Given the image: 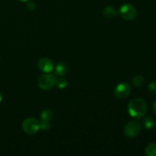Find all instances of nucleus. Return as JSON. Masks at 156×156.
Here are the masks:
<instances>
[{"label": "nucleus", "instance_id": "2eb2a0df", "mask_svg": "<svg viewBox=\"0 0 156 156\" xmlns=\"http://www.w3.org/2000/svg\"><path fill=\"white\" fill-rule=\"evenodd\" d=\"M148 89L150 91L152 94H156V82H152L149 84L148 85Z\"/></svg>", "mask_w": 156, "mask_h": 156}, {"label": "nucleus", "instance_id": "1a4fd4ad", "mask_svg": "<svg viewBox=\"0 0 156 156\" xmlns=\"http://www.w3.org/2000/svg\"><path fill=\"white\" fill-rule=\"evenodd\" d=\"M67 71H68V67L64 62H59L55 67L56 74L59 76H64L67 73Z\"/></svg>", "mask_w": 156, "mask_h": 156}, {"label": "nucleus", "instance_id": "f3484780", "mask_svg": "<svg viewBox=\"0 0 156 156\" xmlns=\"http://www.w3.org/2000/svg\"><path fill=\"white\" fill-rule=\"evenodd\" d=\"M35 8H36V5L33 2H27V9H28L29 11H33L34 10Z\"/></svg>", "mask_w": 156, "mask_h": 156}, {"label": "nucleus", "instance_id": "a211bd4d", "mask_svg": "<svg viewBox=\"0 0 156 156\" xmlns=\"http://www.w3.org/2000/svg\"><path fill=\"white\" fill-rule=\"evenodd\" d=\"M152 111H153L154 114L156 116V101H155V103L153 104V108H152Z\"/></svg>", "mask_w": 156, "mask_h": 156}, {"label": "nucleus", "instance_id": "0eeeda50", "mask_svg": "<svg viewBox=\"0 0 156 156\" xmlns=\"http://www.w3.org/2000/svg\"><path fill=\"white\" fill-rule=\"evenodd\" d=\"M37 66L40 70L45 73H51L54 69V64L51 59L48 58H41L37 62Z\"/></svg>", "mask_w": 156, "mask_h": 156}, {"label": "nucleus", "instance_id": "9b49d317", "mask_svg": "<svg viewBox=\"0 0 156 156\" xmlns=\"http://www.w3.org/2000/svg\"><path fill=\"white\" fill-rule=\"evenodd\" d=\"M143 124L146 129H152L153 128H155L156 123L152 117H146L143 120Z\"/></svg>", "mask_w": 156, "mask_h": 156}, {"label": "nucleus", "instance_id": "dca6fc26", "mask_svg": "<svg viewBox=\"0 0 156 156\" xmlns=\"http://www.w3.org/2000/svg\"><path fill=\"white\" fill-rule=\"evenodd\" d=\"M50 127H51V124L50 123V122H41V129H42L43 130H49V129H50Z\"/></svg>", "mask_w": 156, "mask_h": 156}, {"label": "nucleus", "instance_id": "f03ea898", "mask_svg": "<svg viewBox=\"0 0 156 156\" xmlns=\"http://www.w3.org/2000/svg\"><path fill=\"white\" fill-rule=\"evenodd\" d=\"M56 77L55 75L50 73H45L38 79V86L44 91L50 90L56 85Z\"/></svg>", "mask_w": 156, "mask_h": 156}, {"label": "nucleus", "instance_id": "423d86ee", "mask_svg": "<svg viewBox=\"0 0 156 156\" xmlns=\"http://www.w3.org/2000/svg\"><path fill=\"white\" fill-rule=\"evenodd\" d=\"M131 92L130 85L126 82H121L116 86L114 93L116 98L119 99H124L129 95Z\"/></svg>", "mask_w": 156, "mask_h": 156}, {"label": "nucleus", "instance_id": "f8f14e48", "mask_svg": "<svg viewBox=\"0 0 156 156\" xmlns=\"http://www.w3.org/2000/svg\"><path fill=\"white\" fill-rule=\"evenodd\" d=\"M145 153L147 156H156V143H150L146 146Z\"/></svg>", "mask_w": 156, "mask_h": 156}, {"label": "nucleus", "instance_id": "412c9836", "mask_svg": "<svg viewBox=\"0 0 156 156\" xmlns=\"http://www.w3.org/2000/svg\"><path fill=\"white\" fill-rule=\"evenodd\" d=\"M0 61H1V58H0Z\"/></svg>", "mask_w": 156, "mask_h": 156}, {"label": "nucleus", "instance_id": "9d476101", "mask_svg": "<svg viewBox=\"0 0 156 156\" xmlns=\"http://www.w3.org/2000/svg\"><path fill=\"white\" fill-rule=\"evenodd\" d=\"M53 113L51 110L46 109L43 111L41 114V121L50 122V120L53 119Z\"/></svg>", "mask_w": 156, "mask_h": 156}, {"label": "nucleus", "instance_id": "aec40b11", "mask_svg": "<svg viewBox=\"0 0 156 156\" xmlns=\"http://www.w3.org/2000/svg\"><path fill=\"white\" fill-rule=\"evenodd\" d=\"M2 94L0 93V103L2 102Z\"/></svg>", "mask_w": 156, "mask_h": 156}, {"label": "nucleus", "instance_id": "6ab92c4d", "mask_svg": "<svg viewBox=\"0 0 156 156\" xmlns=\"http://www.w3.org/2000/svg\"><path fill=\"white\" fill-rule=\"evenodd\" d=\"M18 1L22 2H28L29 0H18Z\"/></svg>", "mask_w": 156, "mask_h": 156}, {"label": "nucleus", "instance_id": "ddd939ff", "mask_svg": "<svg viewBox=\"0 0 156 156\" xmlns=\"http://www.w3.org/2000/svg\"><path fill=\"white\" fill-rule=\"evenodd\" d=\"M133 85L136 87H141L144 85L145 79L142 76H135L133 77L132 80Z\"/></svg>", "mask_w": 156, "mask_h": 156}, {"label": "nucleus", "instance_id": "4468645a", "mask_svg": "<svg viewBox=\"0 0 156 156\" xmlns=\"http://www.w3.org/2000/svg\"><path fill=\"white\" fill-rule=\"evenodd\" d=\"M56 85L59 89H64L68 85V82H67V80L65 78H62V76H60L59 79H56Z\"/></svg>", "mask_w": 156, "mask_h": 156}, {"label": "nucleus", "instance_id": "f257e3e1", "mask_svg": "<svg viewBox=\"0 0 156 156\" xmlns=\"http://www.w3.org/2000/svg\"><path fill=\"white\" fill-rule=\"evenodd\" d=\"M147 104L143 99L137 98L129 101L128 105V113L134 118H142L147 112Z\"/></svg>", "mask_w": 156, "mask_h": 156}, {"label": "nucleus", "instance_id": "39448f33", "mask_svg": "<svg viewBox=\"0 0 156 156\" xmlns=\"http://www.w3.org/2000/svg\"><path fill=\"white\" fill-rule=\"evenodd\" d=\"M142 129V126L136 120L129 121L124 127V134L129 138L136 137L140 133Z\"/></svg>", "mask_w": 156, "mask_h": 156}, {"label": "nucleus", "instance_id": "7ed1b4c3", "mask_svg": "<svg viewBox=\"0 0 156 156\" xmlns=\"http://www.w3.org/2000/svg\"><path fill=\"white\" fill-rule=\"evenodd\" d=\"M22 129L27 134L33 135L41 129V122L33 117L26 118L22 123Z\"/></svg>", "mask_w": 156, "mask_h": 156}, {"label": "nucleus", "instance_id": "20e7f679", "mask_svg": "<svg viewBox=\"0 0 156 156\" xmlns=\"http://www.w3.org/2000/svg\"><path fill=\"white\" fill-rule=\"evenodd\" d=\"M118 12L119 15L126 21H132V20L135 19L137 15L136 8L129 3H126V4L123 5L120 8V10Z\"/></svg>", "mask_w": 156, "mask_h": 156}, {"label": "nucleus", "instance_id": "6e6552de", "mask_svg": "<svg viewBox=\"0 0 156 156\" xmlns=\"http://www.w3.org/2000/svg\"><path fill=\"white\" fill-rule=\"evenodd\" d=\"M103 14L105 16V18H112L114 17L117 16L119 15V12L115 8L112 7V6H108V7H106L104 9Z\"/></svg>", "mask_w": 156, "mask_h": 156}]
</instances>
